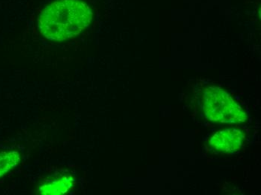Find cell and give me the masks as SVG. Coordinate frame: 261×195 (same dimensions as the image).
Here are the masks:
<instances>
[{
    "label": "cell",
    "mask_w": 261,
    "mask_h": 195,
    "mask_svg": "<svg viewBox=\"0 0 261 195\" xmlns=\"http://www.w3.org/2000/svg\"><path fill=\"white\" fill-rule=\"evenodd\" d=\"M91 9L81 0H59L40 14L41 34L54 42H63L79 35L90 25Z\"/></svg>",
    "instance_id": "6da1fadb"
},
{
    "label": "cell",
    "mask_w": 261,
    "mask_h": 195,
    "mask_svg": "<svg viewBox=\"0 0 261 195\" xmlns=\"http://www.w3.org/2000/svg\"><path fill=\"white\" fill-rule=\"evenodd\" d=\"M200 104L206 118L219 123H242L247 120L246 113L222 89L210 87L203 89Z\"/></svg>",
    "instance_id": "7a4b0ae2"
},
{
    "label": "cell",
    "mask_w": 261,
    "mask_h": 195,
    "mask_svg": "<svg viewBox=\"0 0 261 195\" xmlns=\"http://www.w3.org/2000/svg\"><path fill=\"white\" fill-rule=\"evenodd\" d=\"M244 133L237 128H226L218 131L211 137L210 144L215 150L222 153H233L241 148Z\"/></svg>",
    "instance_id": "3957f363"
},
{
    "label": "cell",
    "mask_w": 261,
    "mask_h": 195,
    "mask_svg": "<svg viewBox=\"0 0 261 195\" xmlns=\"http://www.w3.org/2000/svg\"><path fill=\"white\" fill-rule=\"evenodd\" d=\"M20 161V154L17 152H1L0 153V178L11 170L17 167Z\"/></svg>",
    "instance_id": "277c9868"
},
{
    "label": "cell",
    "mask_w": 261,
    "mask_h": 195,
    "mask_svg": "<svg viewBox=\"0 0 261 195\" xmlns=\"http://www.w3.org/2000/svg\"><path fill=\"white\" fill-rule=\"evenodd\" d=\"M71 180L63 177L61 180H54L48 185H45L41 188V194H63L71 188Z\"/></svg>",
    "instance_id": "5b68a950"
}]
</instances>
